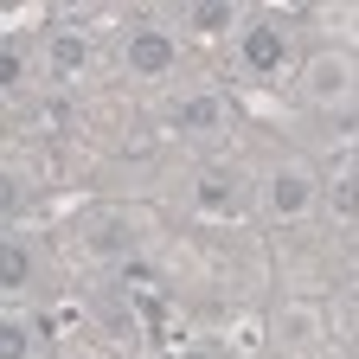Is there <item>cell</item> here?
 <instances>
[{
  "label": "cell",
  "instance_id": "cell-8",
  "mask_svg": "<svg viewBox=\"0 0 359 359\" xmlns=\"http://www.w3.org/2000/svg\"><path fill=\"white\" fill-rule=\"evenodd\" d=\"M167 122H173L180 135H212V128L224 122V103L212 97V90H199V97H180V103L167 109Z\"/></svg>",
  "mask_w": 359,
  "mask_h": 359
},
{
  "label": "cell",
  "instance_id": "cell-9",
  "mask_svg": "<svg viewBox=\"0 0 359 359\" xmlns=\"http://www.w3.org/2000/svg\"><path fill=\"white\" fill-rule=\"evenodd\" d=\"M321 199H327V212H334L340 224H359V167H346L340 180H327Z\"/></svg>",
  "mask_w": 359,
  "mask_h": 359
},
{
  "label": "cell",
  "instance_id": "cell-6",
  "mask_svg": "<svg viewBox=\"0 0 359 359\" xmlns=\"http://www.w3.org/2000/svg\"><path fill=\"white\" fill-rule=\"evenodd\" d=\"M193 199H199V212L238 218L250 193H244V173H231V167H205V173H199V187H193Z\"/></svg>",
  "mask_w": 359,
  "mask_h": 359
},
{
  "label": "cell",
  "instance_id": "cell-13",
  "mask_svg": "<svg viewBox=\"0 0 359 359\" xmlns=\"http://www.w3.org/2000/svg\"><path fill=\"white\" fill-rule=\"evenodd\" d=\"M7 90H13V97L26 90V52H20L13 39H7Z\"/></svg>",
  "mask_w": 359,
  "mask_h": 359
},
{
  "label": "cell",
  "instance_id": "cell-3",
  "mask_svg": "<svg viewBox=\"0 0 359 359\" xmlns=\"http://www.w3.org/2000/svg\"><path fill=\"white\" fill-rule=\"evenodd\" d=\"M289 26L283 20H250L244 32H238V58H244V71L250 77H276V71H289Z\"/></svg>",
  "mask_w": 359,
  "mask_h": 359
},
{
  "label": "cell",
  "instance_id": "cell-7",
  "mask_svg": "<svg viewBox=\"0 0 359 359\" xmlns=\"http://www.w3.org/2000/svg\"><path fill=\"white\" fill-rule=\"evenodd\" d=\"M45 58H52L58 77H77V71H90L97 45H90V32H77V26H58L52 39H45Z\"/></svg>",
  "mask_w": 359,
  "mask_h": 359
},
{
  "label": "cell",
  "instance_id": "cell-14",
  "mask_svg": "<svg viewBox=\"0 0 359 359\" xmlns=\"http://www.w3.org/2000/svg\"><path fill=\"white\" fill-rule=\"evenodd\" d=\"M187 359H218V353H187Z\"/></svg>",
  "mask_w": 359,
  "mask_h": 359
},
{
  "label": "cell",
  "instance_id": "cell-5",
  "mask_svg": "<svg viewBox=\"0 0 359 359\" xmlns=\"http://www.w3.org/2000/svg\"><path fill=\"white\" fill-rule=\"evenodd\" d=\"M122 65H128L135 77H167V71L180 65V45H173V32H161V26H135V32L122 39Z\"/></svg>",
  "mask_w": 359,
  "mask_h": 359
},
{
  "label": "cell",
  "instance_id": "cell-1",
  "mask_svg": "<svg viewBox=\"0 0 359 359\" xmlns=\"http://www.w3.org/2000/svg\"><path fill=\"white\" fill-rule=\"evenodd\" d=\"M321 180H314V167L308 161H276L269 167V180H263V212L269 218H283V224H295V218H308L314 205H321Z\"/></svg>",
  "mask_w": 359,
  "mask_h": 359
},
{
  "label": "cell",
  "instance_id": "cell-10",
  "mask_svg": "<svg viewBox=\"0 0 359 359\" xmlns=\"http://www.w3.org/2000/svg\"><path fill=\"white\" fill-rule=\"evenodd\" d=\"M180 20H187V32L212 39V32H231V26H238V7H224V0H205V7H187Z\"/></svg>",
  "mask_w": 359,
  "mask_h": 359
},
{
  "label": "cell",
  "instance_id": "cell-12",
  "mask_svg": "<svg viewBox=\"0 0 359 359\" xmlns=\"http://www.w3.org/2000/svg\"><path fill=\"white\" fill-rule=\"evenodd\" d=\"M26 276H32V257H26L20 238H7V257H0V289H26Z\"/></svg>",
  "mask_w": 359,
  "mask_h": 359
},
{
  "label": "cell",
  "instance_id": "cell-2",
  "mask_svg": "<svg viewBox=\"0 0 359 359\" xmlns=\"http://www.w3.org/2000/svg\"><path fill=\"white\" fill-rule=\"evenodd\" d=\"M353 97H359V65L346 52H321V58L302 65V103H314V109H346Z\"/></svg>",
  "mask_w": 359,
  "mask_h": 359
},
{
  "label": "cell",
  "instance_id": "cell-4",
  "mask_svg": "<svg viewBox=\"0 0 359 359\" xmlns=\"http://www.w3.org/2000/svg\"><path fill=\"white\" fill-rule=\"evenodd\" d=\"M83 250L90 257H109V263H135V250H142V224H135L128 212H97V218H83Z\"/></svg>",
  "mask_w": 359,
  "mask_h": 359
},
{
  "label": "cell",
  "instance_id": "cell-11",
  "mask_svg": "<svg viewBox=\"0 0 359 359\" xmlns=\"http://www.w3.org/2000/svg\"><path fill=\"white\" fill-rule=\"evenodd\" d=\"M32 346H39V327L26 314H7L0 321V359H32Z\"/></svg>",
  "mask_w": 359,
  "mask_h": 359
}]
</instances>
